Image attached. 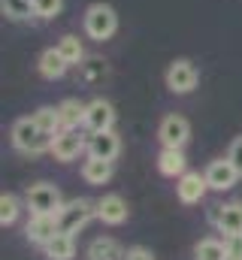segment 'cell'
<instances>
[{
	"instance_id": "22",
	"label": "cell",
	"mask_w": 242,
	"mask_h": 260,
	"mask_svg": "<svg viewBox=\"0 0 242 260\" xmlns=\"http://www.w3.org/2000/svg\"><path fill=\"white\" fill-rule=\"evenodd\" d=\"M58 52L67 58V64H82L85 61V49H82V40L79 37H73V34H67V37H60L58 43Z\"/></svg>"
},
{
	"instance_id": "9",
	"label": "cell",
	"mask_w": 242,
	"mask_h": 260,
	"mask_svg": "<svg viewBox=\"0 0 242 260\" xmlns=\"http://www.w3.org/2000/svg\"><path fill=\"white\" fill-rule=\"evenodd\" d=\"M112 124H115V109H112V103L103 100V97L91 100L88 109H85V124H82V127H88L91 133H100V130H112Z\"/></svg>"
},
{
	"instance_id": "10",
	"label": "cell",
	"mask_w": 242,
	"mask_h": 260,
	"mask_svg": "<svg viewBox=\"0 0 242 260\" xmlns=\"http://www.w3.org/2000/svg\"><path fill=\"white\" fill-rule=\"evenodd\" d=\"M88 157H100V160H115L121 151V139L115 130H100L88 136Z\"/></svg>"
},
{
	"instance_id": "21",
	"label": "cell",
	"mask_w": 242,
	"mask_h": 260,
	"mask_svg": "<svg viewBox=\"0 0 242 260\" xmlns=\"http://www.w3.org/2000/svg\"><path fill=\"white\" fill-rule=\"evenodd\" d=\"M0 9L6 18L12 21H27V18H37V9L31 0H0Z\"/></svg>"
},
{
	"instance_id": "24",
	"label": "cell",
	"mask_w": 242,
	"mask_h": 260,
	"mask_svg": "<svg viewBox=\"0 0 242 260\" xmlns=\"http://www.w3.org/2000/svg\"><path fill=\"white\" fill-rule=\"evenodd\" d=\"M34 121H37L43 130H49V133H58V130H60V112H58V106H40V109L34 112Z\"/></svg>"
},
{
	"instance_id": "15",
	"label": "cell",
	"mask_w": 242,
	"mask_h": 260,
	"mask_svg": "<svg viewBox=\"0 0 242 260\" xmlns=\"http://www.w3.org/2000/svg\"><path fill=\"white\" fill-rule=\"evenodd\" d=\"M37 67H40V76H43V79H52V82H55V79H60V76L67 73L70 64H67V58L58 52V46H52V49H46V52L40 55Z\"/></svg>"
},
{
	"instance_id": "27",
	"label": "cell",
	"mask_w": 242,
	"mask_h": 260,
	"mask_svg": "<svg viewBox=\"0 0 242 260\" xmlns=\"http://www.w3.org/2000/svg\"><path fill=\"white\" fill-rule=\"evenodd\" d=\"M82 76H85L88 82H97L100 76H106V64H103L100 58H91V61L82 64Z\"/></svg>"
},
{
	"instance_id": "25",
	"label": "cell",
	"mask_w": 242,
	"mask_h": 260,
	"mask_svg": "<svg viewBox=\"0 0 242 260\" xmlns=\"http://www.w3.org/2000/svg\"><path fill=\"white\" fill-rule=\"evenodd\" d=\"M18 200L12 194H3L0 197V224L3 227H9V224H15V218H18Z\"/></svg>"
},
{
	"instance_id": "26",
	"label": "cell",
	"mask_w": 242,
	"mask_h": 260,
	"mask_svg": "<svg viewBox=\"0 0 242 260\" xmlns=\"http://www.w3.org/2000/svg\"><path fill=\"white\" fill-rule=\"evenodd\" d=\"M34 9H37V18H55L64 9V0H34Z\"/></svg>"
},
{
	"instance_id": "3",
	"label": "cell",
	"mask_w": 242,
	"mask_h": 260,
	"mask_svg": "<svg viewBox=\"0 0 242 260\" xmlns=\"http://www.w3.org/2000/svg\"><path fill=\"white\" fill-rule=\"evenodd\" d=\"M97 215V203H91V200H70V203H64V209L58 212V224H60V233H79L91 218Z\"/></svg>"
},
{
	"instance_id": "17",
	"label": "cell",
	"mask_w": 242,
	"mask_h": 260,
	"mask_svg": "<svg viewBox=\"0 0 242 260\" xmlns=\"http://www.w3.org/2000/svg\"><path fill=\"white\" fill-rule=\"evenodd\" d=\"M85 109H88V103H82V100H76V97L64 100V103L58 106V112H60V130L85 124Z\"/></svg>"
},
{
	"instance_id": "14",
	"label": "cell",
	"mask_w": 242,
	"mask_h": 260,
	"mask_svg": "<svg viewBox=\"0 0 242 260\" xmlns=\"http://www.w3.org/2000/svg\"><path fill=\"white\" fill-rule=\"evenodd\" d=\"M97 218H100L103 224L118 227V224L127 221V203H124L118 194H109V197H103V200H97Z\"/></svg>"
},
{
	"instance_id": "6",
	"label": "cell",
	"mask_w": 242,
	"mask_h": 260,
	"mask_svg": "<svg viewBox=\"0 0 242 260\" xmlns=\"http://www.w3.org/2000/svg\"><path fill=\"white\" fill-rule=\"evenodd\" d=\"M88 148V142H85V136L79 133V127H64L55 133V142H52V154L58 157L60 164H70V160H76L82 151Z\"/></svg>"
},
{
	"instance_id": "30",
	"label": "cell",
	"mask_w": 242,
	"mask_h": 260,
	"mask_svg": "<svg viewBox=\"0 0 242 260\" xmlns=\"http://www.w3.org/2000/svg\"><path fill=\"white\" fill-rule=\"evenodd\" d=\"M124 260H155V257H152L148 248H139V245H136V248H130V251L124 254Z\"/></svg>"
},
{
	"instance_id": "1",
	"label": "cell",
	"mask_w": 242,
	"mask_h": 260,
	"mask_svg": "<svg viewBox=\"0 0 242 260\" xmlns=\"http://www.w3.org/2000/svg\"><path fill=\"white\" fill-rule=\"evenodd\" d=\"M52 142H55V133L43 130L34 115L31 118H18L12 124V145L24 154H43V151H52Z\"/></svg>"
},
{
	"instance_id": "7",
	"label": "cell",
	"mask_w": 242,
	"mask_h": 260,
	"mask_svg": "<svg viewBox=\"0 0 242 260\" xmlns=\"http://www.w3.org/2000/svg\"><path fill=\"white\" fill-rule=\"evenodd\" d=\"M158 136H161L164 148H185V142L191 136V124L182 115H167L161 121V127H158Z\"/></svg>"
},
{
	"instance_id": "20",
	"label": "cell",
	"mask_w": 242,
	"mask_h": 260,
	"mask_svg": "<svg viewBox=\"0 0 242 260\" xmlns=\"http://www.w3.org/2000/svg\"><path fill=\"white\" fill-rule=\"evenodd\" d=\"M88 260H124V251H121V245L115 239L100 236L88 245Z\"/></svg>"
},
{
	"instance_id": "12",
	"label": "cell",
	"mask_w": 242,
	"mask_h": 260,
	"mask_svg": "<svg viewBox=\"0 0 242 260\" xmlns=\"http://www.w3.org/2000/svg\"><path fill=\"white\" fill-rule=\"evenodd\" d=\"M24 233H27V239H31L34 245H46L49 239H55L60 233L58 215H34Z\"/></svg>"
},
{
	"instance_id": "8",
	"label": "cell",
	"mask_w": 242,
	"mask_h": 260,
	"mask_svg": "<svg viewBox=\"0 0 242 260\" xmlns=\"http://www.w3.org/2000/svg\"><path fill=\"white\" fill-rule=\"evenodd\" d=\"M203 176H206L212 191H230L236 185V179H239V170L230 164V157H221V160H212Z\"/></svg>"
},
{
	"instance_id": "16",
	"label": "cell",
	"mask_w": 242,
	"mask_h": 260,
	"mask_svg": "<svg viewBox=\"0 0 242 260\" xmlns=\"http://www.w3.org/2000/svg\"><path fill=\"white\" fill-rule=\"evenodd\" d=\"M82 179L88 185H103L112 179V160H100V157H88L82 164Z\"/></svg>"
},
{
	"instance_id": "5",
	"label": "cell",
	"mask_w": 242,
	"mask_h": 260,
	"mask_svg": "<svg viewBox=\"0 0 242 260\" xmlns=\"http://www.w3.org/2000/svg\"><path fill=\"white\" fill-rule=\"evenodd\" d=\"M167 88L173 91V94H191L194 88H197V82H200V73H197V67L191 64V61H173V64L167 67Z\"/></svg>"
},
{
	"instance_id": "29",
	"label": "cell",
	"mask_w": 242,
	"mask_h": 260,
	"mask_svg": "<svg viewBox=\"0 0 242 260\" xmlns=\"http://www.w3.org/2000/svg\"><path fill=\"white\" fill-rule=\"evenodd\" d=\"M224 242H227V254L242 260V233L239 236H224Z\"/></svg>"
},
{
	"instance_id": "32",
	"label": "cell",
	"mask_w": 242,
	"mask_h": 260,
	"mask_svg": "<svg viewBox=\"0 0 242 260\" xmlns=\"http://www.w3.org/2000/svg\"><path fill=\"white\" fill-rule=\"evenodd\" d=\"M31 3H34V0H31Z\"/></svg>"
},
{
	"instance_id": "13",
	"label": "cell",
	"mask_w": 242,
	"mask_h": 260,
	"mask_svg": "<svg viewBox=\"0 0 242 260\" xmlns=\"http://www.w3.org/2000/svg\"><path fill=\"white\" fill-rule=\"evenodd\" d=\"M209 191V182H206V176H200V173H185L179 176V185H176V194L185 206H194V203H200L203 197Z\"/></svg>"
},
{
	"instance_id": "28",
	"label": "cell",
	"mask_w": 242,
	"mask_h": 260,
	"mask_svg": "<svg viewBox=\"0 0 242 260\" xmlns=\"http://www.w3.org/2000/svg\"><path fill=\"white\" fill-rule=\"evenodd\" d=\"M227 157H230V164L239 170V176H242V136H236V139L230 142V148H227Z\"/></svg>"
},
{
	"instance_id": "4",
	"label": "cell",
	"mask_w": 242,
	"mask_h": 260,
	"mask_svg": "<svg viewBox=\"0 0 242 260\" xmlns=\"http://www.w3.org/2000/svg\"><path fill=\"white\" fill-rule=\"evenodd\" d=\"M27 209L34 215H58L64 209V200L60 191L49 182H40V185H31L27 188Z\"/></svg>"
},
{
	"instance_id": "19",
	"label": "cell",
	"mask_w": 242,
	"mask_h": 260,
	"mask_svg": "<svg viewBox=\"0 0 242 260\" xmlns=\"http://www.w3.org/2000/svg\"><path fill=\"white\" fill-rule=\"evenodd\" d=\"M43 248H46V257L49 260H73V254H76V239L70 233H58Z\"/></svg>"
},
{
	"instance_id": "23",
	"label": "cell",
	"mask_w": 242,
	"mask_h": 260,
	"mask_svg": "<svg viewBox=\"0 0 242 260\" xmlns=\"http://www.w3.org/2000/svg\"><path fill=\"white\" fill-rule=\"evenodd\" d=\"M194 257H197V260H224V257H227V242H218V239H203V242H197Z\"/></svg>"
},
{
	"instance_id": "18",
	"label": "cell",
	"mask_w": 242,
	"mask_h": 260,
	"mask_svg": "<svg viewBox=\"0 0 242 260\" xmlns=\"http://www.w3.org/2000/svg\"><path fill=\"white\" fill-rule=\"evenodd\" d=\"M185 167H188V160H185V154H182V148H164L161 154H158V170L164 173V176H185Z\"/></svg>"
},
{
	"instance_id": "11",
	"label": "cell",
	"mask_w": 242,
	"mask_h": 260,
	"mask_svg": "<svg viewBox=\"0 0 242 260\" xmlns=\"http://www.w3.org/2000/svg\"><path fill=\"white\" fill-rule=\"evenodd\" d=\"M209 218H212V224H215L224 236H239V233H242V203L215 206Z\"/></svg>"
},
{
	"instance_id": "31",
	"label": "cell",
	"mask_w": 242,
	"mask_h": 260,
	"mask_svg": "<svg viewBox=\"0 0 242 260\" xmlns=\"http://www.w3.org/2000/svg\"><path fill=\"white\" fill-rule=\"evenodd\" d=\"M224 260H239V257H230V254H227V257H224Z\"/></svg>"
},
{
	"instance_id": "2",
	"label": "cell",
	"mask_w": 242,
	"mask_h": 260,
	"mask_svg": "<svg viewBox=\"0 0 242 260\" xmlns=\"http://www.w3.org/2000/svg\"><path fill=\"white\" fill-rule=\"evenodd\" d=\"M115 30H118V15L109 3H91L85 9V34L91 40H97V43L112 40Z\"/></svg>"
}]
</instances>
